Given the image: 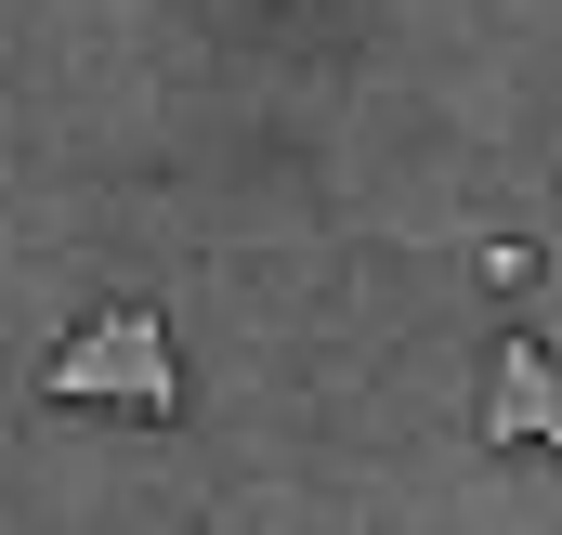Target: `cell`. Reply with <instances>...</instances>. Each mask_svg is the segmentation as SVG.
I'll list each match as a JSON object with an SVG mask.
<instances>
[{"label":"cell","mask_w":562,"mask_h":535,"mask_svg":"<svg viewBox=\"0 0 562 535\" xmlns=\"http://www.w3.org/2000/svg\"><path fill=\"white\" fill-rule=\"evenodd\" d=\"M40 392L53 405H144V418H183V366H170V327H157V300H119V314H92L53 366H40Z\"/></svg>","instance_id":"obj_1"},{"label":"cell","mask_w":562,"mask_h":535,"mask_svg":"<svg viewBox=\"0 0 562 535\" xmlns=\"http://www.w3.org/2000/svg\"><path fill=\"white\" fill-rule=\"evenodd\" d=\"M484 444H562V353L497 340V379H484Z\"/></svg>","instance_id":"obj_2"}]
</instances>
